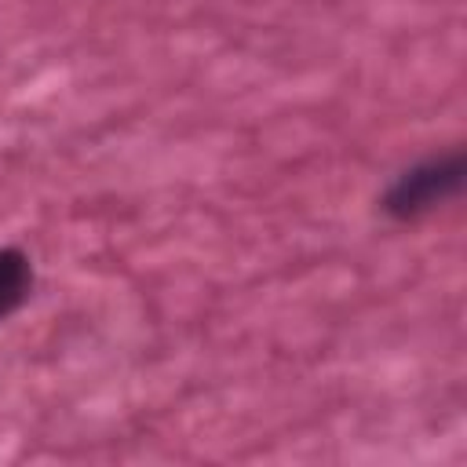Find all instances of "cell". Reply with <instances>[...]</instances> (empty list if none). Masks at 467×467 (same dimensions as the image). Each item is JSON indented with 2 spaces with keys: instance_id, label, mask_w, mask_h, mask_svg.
<instances>
[{
  "instance_id": "1",
  "label": "cell",
  "mask_w": 467,
  "mask_h": 467,
  "mask_svg": "<svg viewBox=\"0 0 467 467\" xmlns=\"http://www.w3.org/2000/svg\"><path fill=\"white\" fill-rule=\"evenodd\" d=\"M463 153H449V157H434L423 161L416 168H409L383 197V208L394 219H416L438 204H445L449 197L460 193L463 186Z\"/></svg>"
},
{
  "instance_id": "2",
  "label": "cell",
  "mask_w": 467,
  "mask_h": 467,
  "mask_svg": "<svg viewBox=\"0 0 467 467\" xmlns=\"http://www.w3.org/2000/svg\"><path fill=\"white\" fill-rule=\"evenodd\" d=\"M33 288V266L18 248H0V317L18 310Z\"/></svg>"
}]
</instances>
